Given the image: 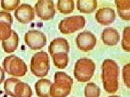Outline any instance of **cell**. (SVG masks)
Returning a JSON list of instances; mask_svg holds the SVG:
<instances>
[{
	"mask_svg": "<svg viewBox=\"0 0 130 97\" xmlns=\"http://www.w3.org/2000/svg\"><path fill=\"white\" fill-rule=\"evenodd\" d=\"M103 87L108 93H115L118 90L119 67L114 60L107 59L101 66Z\"/></svg>",
	"mask_w": 130,
	"mask_h": 97,
	"instance_id": "cell-1",
	"label": "cell"
},
{
	"mask_svg": "<svg viewBox=\"0 0 130 97\" xmlns=\"http://www.w3.org/2000/svg\"><path fill=\"white\" fill-rule=\"evenodd\" d=\"M73 80L63 72H56L54 75V83L50 88L51 97H66L71 91Z\"/></svg>",
	"mask_w": 130,
	"mask_h": 97,
	"instance_id": "cell-2",
	"label": "cell"
},
{
	"mask_svg": "<svg viewBox=\"0 0 130 97\" xmlns=\"http://www.w3.org/2000/svg\"><path fill=\"white\" fill-rule=\"evenodd\" d=\"M6 93L11 97H31L32 91L27 83L17 78H8L4 84Z\"/></svg>",
	"mask_w": 130,
	"mask_h": 97,
	"instance_id": "cell-3",
	"label": "cell"
},
{
	"mask_svg": "<svg viewBox=\"0 0 130 97\" xmlns=\"http://www.w3.org/2000/svg\"><path fill=\"white\" fill-rule=\"evenodd\" d=\"M95 64L91 59L83 58L75 63L74 75L79 82L85 83L90 80L94 75Z\"/></svg>",
	"mask_w": 130,
	"mask_h": 97,
	"instance_id": "cell-4",
	"label": "cell"
},
{
	"mask_svg": "<svg viewBox=\"0 0 130 97\" xmlns=\"http://www.w3.org/2000/svg\"><path fill=\"white\" fill-rule=\"evenodd\" d=\"M50 68V59L47 52L40 51L32 57L30 70L32 74L37 77L42 78L46 76Z\"/></svg>",
	"mask_w": 130,
	"mask_h": 97,
	"instance_id": "cell-5",
	"label": "cell"
},
{
	"mask_svg": "<svg viewBox=\"0 0 130 97\" xmlns=\"http://www.w3.org/2000/svg\"><path fill=\"white\" fill-rule=\"evenodd\" d=\"M3 66L7 74L15 77H23L27 72L26 64L15 55L6 57L3 60Z\"/></svg>",
	"mask_w": 130,
	"mask_h": 97,
	"instance_id": "cell-6",
	"label": "cell"
},
{
	"mask_svg": "<svg viewBox=\"0 0 130 97\" xmlns=\"http://www.w3.org/2000/svg\"><path fill=\"white\" fill-rule=\"evenodd\" d=\"M85 18L83 16H72L61 21L59 29L62 34H70L83 29L85 26Z\"/></svg>",
	"mask_w": 130,
	"mask_h": 97,
	"instance_id": "cell-7",
	"label": "cell"
},
{
	"mask_svg": "<svg viewBox=\"0 0 130 97\" xmlns=\"http://www.w3.org/2000/svg\"><path fill=\"white\" fill-rule=\"evenodd\" d=\"M24 41L30 49L38 50L41 49L46 45L47 38L43 32L32 30L24 35Z\"/></svg>",
	"mask_w": 130,
	"mask_h": 97,
	"instance_id": "cell-8",
	"label": "cell"
},
{
	"mask_svg": "<svg viewBox=\"0 0 130 97\" xmlns=\"http://www.w3.org/2000/svg\"><path fill=\"white\" fill-rule=\"evenodd\" d=\"M35 9L38 17L43 21L53 19L55 14L54 2L52 0L38 1L35 5Z\"/></svg>",
	"mask_w": 130,
	"mask_h": 97,
	"instance_id": "cell-9",
	"label": "cell"
},
{
	"mask_svg": "<svg viewBox=\"0 0 130 97\" xmlns=\"http://www.w3.org/2000/svg\"><path fill=\"white\" fill-rule=\"evenodd\" d=\"M78 47L81 51H91L95 46L96 38L95 36L90 31H84L79 33L76 38Z\"/></svg>",
	"mask_w": 130,
	"mask_h": 97,
	"instance_id": "cell-10",
	"label": "cell"
},
{
	"mask_svg": "<svg viewBox=\"0 0 130 97\" xmlns=\"http://www.w3.org/2000/svg\"><path fill=\"white\" fill-rule=\"evenodd\" d=\"M14 15L19 22L23 24H28L34 19L35 10L30 5L22 4L16 8Z\"/></svg>",
	"mask_w": 130,
	"mask_h": 97,
	"instance_id": "cell-11",
	"label": "cell"
},
{
	"mask_svg": "<svg viewBox=\"0 0 130 97\" xmlns=\"http://www.w3.org/2000/svg\"><path fill=\"white\" fill-rule=\"evenodd\" d=\"M97 22L103 26H108L112 24L116 19V13L114 9L105 7L98 10L95 14Z\"/></svg>",
	"mask_w": 130,
	"mask_h": 97,
	"instance_id": "cell-12",
	"label": "cell"
},
{
	"mask_svg": "<svg viewBox=\"0 0 130 97\" xmlns=\"http://www.w3.org/2000/svg\"><path fill=\"white\" fill-rule=\"evenodd\" d=\"M70 45L67 40L63 38H57L52 41L49 45L48 51L51 56L57 53H68L70 51Z\"/></svg>",
	"mask_w": 130,
	"mask_h": 97,
	"instance_id": "cell-13",
	"label": "cell"
},
{
	"mask_svg": "<svg viewBox=\"0 0 130 97\" xmlns=\"http://www.w3.org/2000/svg\"><path fill=\"white\" fill-rule=\"evenodd\" d=\"M101 39L103 43L108 46L117 45L120 39V34L115 28H106L101 34Z\"/></svg>",
	"mask_w": 130,
	"mask_h": 97,
	"instance_id": "cell-14",
	"label": "cell"
},
{
	"mask_svg": "<svg viewBox=\"0 0 130 97\" xmlns=\"http://www.w3.org/2000/svg\"><path fill=\"white\" fill-rule=\"evenodd\" d=\"M52 82L47 79L39 80L35 85V89L38 97H50V88Z\"/></svg>",
	"mask_w": 130,
	"mask_h": 97,
	"instance_id": "cell-15",
	"label": "cell"
},
{
	"mask_svg": "<svg viewBox=\"0 0 130 97\" xmlns=\"http://www.w3.org/2000/svg\"><path fill=\"white\" fill-rule=\"evenodd\" d=\"M2 47L6 53H12L18 48L19 45V36L12 30L10 37L6 40H2Z\"/></svg>",
	"mask_w": 130,
	"mask_h": 97,
	"instance_id": "cell-16",
	"label": "cell"
},
{
	"mask_svg": "<svg viewBox=\"0 0 130 97\" xmlns=\"http://www.w3.org/2000/svg\"><path fill=\"white\" fill-rule=\"evenodd\" d=\"M117 11L119 17L125 21L130 20L129 0H116Z\"/></svg>",
	"mask_w": 130,
	"mask_h": 97,
	"instance_id": "cell-17",
	"label": "cell"
},
{
	"mask_svg": "<svg viewBox=\"0 0 130 97\" xmlns=\"http://www.w3.org/2000/svg\"><path fill=\"white\" fill-rule=\"evenodd\" d=\"M96 0H78L77 1V9L80 13L90 14L94 12L97 8Z\"/></svg>",
	"mask_w": 130,
	"mask_h": 97,
	"instance_id": "cell-18",
	"label": "cell"
},
{
	"mask_svg": "<svg viewBox=\"0 0 130 97\" xmlns=\"http://www.w3.org/2000/svg\"><path fill=\"white\" fill-rule=\"evenodd\" d=\"M53 59L54 65L59 69H64L66 67L68 62V54L64 52L57 53L53 55Z\"/></svg>",
	"mask_w": 130,
	"mask_h": 97,
	"instance_id": "cell-19",
	"label": "cell"
},
{
	"mask_svg": "<svg viewBox=\"0 0 130 97\" xmlns=\"http://www.w3.org/2000/svg\"><path fill=\"white\" fill-rule=\"evenodd\" d=\"M57 8L61 13L71 14L74 10V3L73 0H59Z\"/></svg>",
	"mask_w": 130,
	"mask_h": 97,
	"instance_id": "cell-20",
	"label": "cell"
},
{
	"mask_svg": "<svg viewBox=\"0 0 130 97\" xmlns=\"http://www.w3.org/2000/svg\"><path fill=\"white\" fill-rule=\"evenodd\" d=\"M101 93L100 87L94 83H89L85 88V97H99Z\"/></svg>",
	"mask_w": 130,
	"mask_h": 97,
	"instance_id": "cell-21",
	"label": "cell"
},
{
	"mask_svg": "<svg viewBox=\"0 0 130 97\" xmlns=\"http://www.w3.org/2000/svg\"><path fill=\"white\" fill-rule=\"evenodd\" d=\"M11 24L7 22H0V40L9 38L11 34Z\"/></svg>",
	"mask_w": 130,
	"mask_h": 97,
	"instance_id": "cell-22",
	"label": "cell"
},
{
	"mask_svg": "<svg viewBox=\"0 0 130 97\" xmlns=\"http://www.w3.org/2000/svg\"><path fill=\"white\" fill-rule=\"evenodd\" d=\"M20 2V0H2L1 7L5 10L12 11L18 7Z\"/></svg>",
	"mask_w": 130,
	"mask_h": 97,
	"instance_id": "cell-23",
	"label": "cell"
},
{
	"mask_svg": "<svg viewBox=\"0 0 130 97\" xmlns=\"http://www.w3.org/2000/svg\"><path fill=\"white\" fill-rule=\"evenodd\" d=\"M130 28L127 27L124 28L123 31V39H122V46L123 49L126 52L130 51V42H129Z\"/></svg>",
	"mask_w": 130,
	"mask_h": 97,
	"instance_id": "cell-24",
	"label": "cell"
},
{
	"mask_svg": "<svg viewBox=\"0 0 130 97\" xmlns=\"http://www.w3.org/2000/svg\"><path fill=\"white\" fill-rule=\"evenodd\" d=\"M129 72H130V65L127 63L124 66L123 70V76L125 84L128 88L129 87Z\"/></svg>",
	"mask_w": 130,
	"mask_h": 97,
	"instance_id": "cell-25",
	"label": "cell"
},
{
	"mask_svg": "<svg viewBox=\"0 0 130 97\" xmlns=\"http://www.w3.org/2000/svg\"><path fill=\"white\" fill-rule=\"evenodd\" d=\"M0 22H7L11 24L13 23L11 15L5 11H0Z\"/></svg>",
	"mask_w": 130,
	"mask_h": 97,
	"instance_id": "cell-26",
	"label": "cell"
},
{
	"mask_svg": "<svg viewBox=\"0 0 130 97\" xmlns=\"http://www.w3.org/2000/svg\"><path fill=\"white\" fill-rule=\"evenodd\" d=\"M5 78V72L2 68L0 66V84H1Z\"/></svg>",
	"mask_w": 130,
	"mask_h": 97,
	"instance_id": "cell-27",
	"label": "cell"
},
{
	"mask_svg": "<svg viewBox=\"0 0 130 97\" xmlns=\"http://www.w3.org/2000/svg\"><path fill=\"white\" fill-rule=\"evenodd\" d=\"M108 97H120V96H118V95H111V96H109Z\"/></svg>",
	"mask_w": 130,
	"mask_h": 97,
	"instance_id": "cell-28",
	"label": "cell"
}]
</instances>
